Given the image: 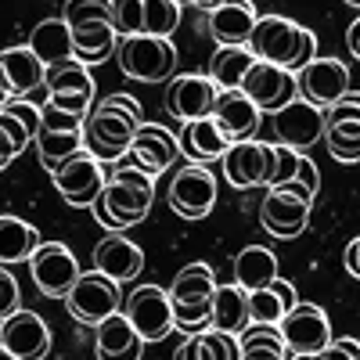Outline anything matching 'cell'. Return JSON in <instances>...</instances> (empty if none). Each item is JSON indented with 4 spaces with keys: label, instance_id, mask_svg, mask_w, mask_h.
Wrapping results in <instances>:
<instances>
[{
    "label": "cell",
    "instance_id": "1",
    "mask_svg": "<svg viewBox=\"0 0 360 360\" xmlns=\"http://www.w3.org/2000/svg\"><path fill=\"white\" fill-rule=\"evenodd\" d=\"M141 123H144V115H141L137 98L108 94V98L94 101V108L83 115V152L90 159H98L101 166L123 162Z\"/></svg>",
    "mask_w": 360,
    "mask_h": 360
},
{
    "label": "cell",
    "instance_id": "2",
    "mask_svg": "<svg viewBox=\"0 0 360 360\" xmlns=\"http://www.w3.org/2000/svg\"><path fill=\"white\" fill-rule=\"evenodd\" d=\"M152 198H155V180L141 173L137 166H115L108 173V184L101 198L90 205L98 224L108 234H123L127 227H137L152 213Z\"/></svg>",
    "mask_w": 360,
    "mask_h": 360
},
{
    "label": "cell",
    "instance_id": "3",
    "mask_svg": "<svg viewBox=\"0 0 360 360\" xmlns=\"http://www.w3.org/2000/svg\"><path fill=\"white\" fill-rule=\"evenodd\" d=\"M249 51L256 62L278 65L295 76L317 58V37L307 25H299L285 15H259L249 37Z\"/></svg>",
    "mask_w": 360,
    "mask_h": 360
},
{
    "label": "cell",
    "instance_id": "4",
    "mask_svg": "<svg viewBox=\"0 0 360 360\" xmlns=\"http://www.w3.org/2000/svg\"><path fill=\"white\" fill-rule=\"evenodd\" d=\"M217 274L209 263H188L180 266V274L173 278L169 307H173V328L184 332V339L202 335L213 328V295H217Z\"/></svg>",
    "mask_w": 360,
    "mask_h": 360
},
{
    "label": "cell",
    "instance_id": "5",
    "mask_svg": "<svg viewBox=\"0 0 360 360\" xmlns=\"http://www.w3.org/2000/svg\"><path fill=\"white\" fill-rule=\"evenodd\" d=\"M65 25L72 33V51L79 65H101L108 58H115V29L108 18V4H98V0H72L65 4Z\"/></svg>",
    "mask_w": 360,
    "mask_h": 360
},
{
    "label": "cell",
    "instance_id": "6",
    "mask_svg": "<svg viewBox=\"0 0 360 360\" xmlns=\"http://www.w3.org/2000/svg\"><path fill=\"white\" fill-rule=\"evenodd\" d=\"M115 65L127 79L137 83H166L176 76V47L173 40L130 37L115 44Z\"/></svg>",
    "mask_w": 360,
    "mask_h": 360
},
{
    "label": "cell",
    "instance_id": "7",
    "mask_svg": "<svg viewBox=\"0 0 360 360\" xmlns=\"http://www.w3.org/2000/svg\"><path fill=\"white\" fill-rule=\"evenodd\" d=\"M224 176L231 180L234 188H274L278 176V144L270 141H242L231 144L224 155Z\"/></svg>",
    "mask_w": 360,
    "mask_h": 360
},
{
    "label": "cell",
    "instance_id": "8",
    "mask_svg": "<svg viewBox=\"0 0 360 360\" xmlns=\"http://www.w3.org/2000/svg\"><path fill=\"white\" fill-rule=\"evenodd\" d=\"M169 209L180 220H205L217 205V176L209 166H180L166 188Z\"/></svg>",
    "mask_w": 360,
    "mask_h": 360
},
{
    "label": "cell",
    "instance_id": "9",
    "mask_svg": "<svg viewBox=\"0 0 360 360\" xmlns=\"http://www.w3.org/2000/svg\"><path fill=\"white\" fill-rule=\"evenodd\" d=\"M65 303H69V314L79 324L98 328L108 317L123 314V292H119L115 281H108L105 274H98V270H86V274H79V281L72 285Z\"/></svg>",
    "mask_w": 360,
    "mask_h": 360
},
{
    "label": "cell",
    "instance_id": "10",
    "mask_svg": "<svg viewBox=\"0 0 360 360\" xmlns=\"http://www.w3.org/2000/svg\"><path fill=\"white\" fill-rule=\"evenodd\" d=\"M217 98H220V86L209 79V72H180L166 83V112L180 127L209 119L217 108Z\"/></svg>",
    "mask_w": 360,
    "mask_h": 360
},
{
    "label": "cell",
    "instance_id": "11",
    "mask_svg": "<svg viewBox=\"0 0 360 360\" xmlns=\"http://www.w3.org/2000/svg\"><path fill=\"white\" fill-rule=\"evenodd\" d=\"M123 317L134 324V332L144 342H159L166 339L173 328V307H169V292L159 285H137L123 299Z\"/></svg>",
    "mask_w": 360,
    "mask_h": 360
},
{
    "label": "cell",
    "instance_id": "12",
    "mask_svg": "<svg viewBox=\"0 0 360 360\" xmlns=\"http://www.w3.org/2000/svg\"><path fill=\"white\" fill-rule=\"evenodd\" d=\"M278 332L285 339L288 356H310L332 346V321L314 303H299L295 310H288L278 324Z\"/></svg>",
    "mask_w": 360,
    "mask_h": 360
},
{
    "label": "cell",
    "instance_id": "13",
    "mask_svg": "<svg viewBox=\"0 0 360 360\" xmlns=\"http://www.w3.org/2000/svg\"><path fill=\"white\" fill-rule=\"evenodd\" d=\"M29 274H33V285L47 295V299H69L72 285L79 281V263L72 256L69 245L62 242H44L33 259H29Z\"/></svg>",
    "mask_w": 360,
    "mask_h": 360
},
{
    "label": "cell",
    "instance_id": "14",
    "mask_svg": "<svg viewBox=\"0 0 360 360\" xmlns=\"http://www.w3.org/2000/svg\"><path fill=\"white\" fill-rule=\"evenodd\" d=\"M295 86L307 105L328 112L349 94V69L339 58H314L303 72H295Z\"/></svg>",
    "mask_w": 360,
    "mask_h": 360
},
{
    "label": "cell",
    "instance_id": "15",
    "mask_svg": "<svg viewBox=\"0 0 360 360\" xmlns=\"http://www.w3.org/2000/svg\"><path fill=\"white\" fill-rule=\"evenodd\" d=\"M324 148L335 162H360V90L349 94L324 112Z\"/></svg>",
    "mask_w": 360,
    "mask_h": 360
},
{
    "label": "cell",
    "instance_id": "16",
    "mask_svg": "<svg viewBox=\"0 0 360 360\" xmlns=\"http://www.w3.org/2000/svg\"><path fill=\"white\" fill-rule=\"evenodd\" d=\"M270 130H274V141L270 144L292 148V152L303 155L310 144H317L324 137V112L307 105L303 98H295L292 105H285L281 112L270 115Z\"/></svg>",
    "mask_w": 360,
    "mask_h": 360
},
{
    "label": "cell",
    "instance_id": "17",
    "mask_svg": "<svg viewBox=\"0 0 360 360\" xmlns=\"http://www.w3.org/2000/svg\"><path fill=\"white\" fill-rule=\"evenodd\" d=\"M51 180H54V191L62 195L69 205L83 209V205H94L101 198V191L108 184V173H105V166L98 159H90L86 152H79L58 173H51Z\"/></svg>",
    "mask_w": 360,
    "mask_h": 360
},
{
    "label": "cell",
    "instance_id": "18",
    "mask_svg": "<svg viewBox=\"0 0 360 360\" xmlns=\"http://www.w3.org/2000/svg\"><path fill=\"white\" fill-rule=\"evenodd\" d=\"M47 105L62 108L69 115H86L94 108V79H90V69L79 65V62H69V65H58V69H47Z\"/></svg>",
    "mask_w": 360,
    "mask_h": 360
},
{
    "label": "cell",
    "instance_id": "19",
    "mask_svg": "<svg viewBox=\"0 0 360 360\" xmlns=\"http://www.w3.org/2000/svg\"><path fill=\"white\" fill-rule=\"evenodd\" d=\"M242 94L263 112V115H274L281 112L285 105H292L299 98V86H295V76L278 69V65H266V62H256L242 83Z\"/></svg>",
    "mask_w": 360,
    "mask_h": 360
},
{
    "label": "cell",
    "instance_id": "20",
    "mask_svg": "<svg viewBox=\"0 0 360 360\" xmlns=\"http://www.w3.org/2000/svg\"><path fill=\"white\" fill-rule=\"evenodd\" d=\"M0 346L15 360H44L51 353V328L40 314L18 310L8 321H0Z\"/></svg>",
    "mask_w": 360,
    "mask_h": 360
},
{
    "label": "cell",
    "instance_id": "21",
    "mask_svg": "<svg viewBox=\"0 0 360 360\" xmlns=\"http://www.w3.org/2000/svg\"><path fill=\"white\" fill-rule=\"evenodd\" d=\"M127 159H130V166H137L141 173H148V176L155 180L159 173H166L180 159L176 134L166 130V127H159V123H141V130L134 134V144H130Z\"/></svg>",
    "mask_w": 360,
    "mask_h": 360
},
{
    "label": "cell",
    "instance_id": "22",
    "mask_svg": "<svg viewBox=\"0 0 360 360\" xmlns=\"http://www.w3.org/2000/svg\"><path fill=\"white\" fill-rule=\"evenodd\" d=\"M310 209L307 202H299L295 195L281 191V188H270L263 195V205H259V227L266 234L281 238V242H288V238H299L307 231L310 224Z\"/></svg>",
    "mask_w": 360,
    "mask_h": 360
},
{
    "label": "cell",
    "instance_id": "23",
    "mask_svg": "<svg viewBox=\"0 0 360 360\" xmlns=\"http://www.w3.org/2000/svg\"><path fill=\"white\" fill-rule=\"evenodd\" d=\"M213 123L220 127V134L231 144H242V141H256L259 137L263 112L242 94V90H220L217 108H213Z\"/></svg>",
    "mask_w": 360,
    "mask_h": 360
},
{
    "label": "cell",
    "instance_id": "24",
    "mask_svg": "<svg viewBox=\"0 0 360 360\" xmlns=\"http://www.w3.org/2000/svg\"><path fill=\"white\" fill-rule=\"evenodd\" d=\"M94 270L115 285L137 281L141 270H144V252H141L137 242H130L123 234H105L94 249Z\"/></svg>",
    "mask_w": 360,
    "mask_h": 360
},
{
    "label": "cell",
    "instance_id": "25",
    "mask_svg": "<svg viewBox=\"0 0 360 360\" xmlns=\"http://www.w3.org/2000/svg\"><path fill=\"white\" fill-rule=\"evenodd\" d=\"M180 144V155L188 159V166H209V162H224L231 141L220 134V127L209 119H198V123H184L176 134Z\"/></svg>",
    "mask_w": 360,
    "mask_h": 360
},
{
    "label": "cell",
    "instance_id": "26",
    "mask_svg": "<svg viewBox=\"0 0 360 360\" xmlns=\"http://www.w3.org/2000/svg\"><path fill=\"white\" fill-rule=\"evenodd\" d=\"M0 69H4L8 86H11V94H15L18 101L33 98L37 90L47 86V69H44L40 58L29 51V44H25V47H8V51H0ZM44 98H47V90H44Z\"/></svg>",
    "mask_w": 360,
    "mask_h": 360
},
{
    "label": "cell",
    "instance_id": "27",
    "mask_svg": "<svg viewBox=\"0 0 360 360\" xmlns=\"http://www.w3.org/2000/svg\"><path fill=\"white\" fill-rule=\"evenodd\" d=\"M256 8L252 4H217L209 11V37L217 40V47H249V37L256 29Z\"/></svg>",
    "mask_w": 360,
    "mask_h": 360
},
{
    "label": "cell",
    "instance_id": "28",
    "mask_svg": "<svg viewBox=\"0 0 360 360\" xmlns=\"http://www.w3.org/2000/svg\"><path fill=\"white\" fill-rule=\"evenodd\" d=\"M29 51L44 62V69H58V65L76 62L72 33H69L65 18H44V22H37L33 37H29Z\"/></svg>",
    "mask_w": 360,
    "mask_h": 360
},
{
    "label": "cell",
    "instance_id": "29",
    "mask_svg": "<svg viewBox=\"0 0 360 360\" xmlns=\"http://www.w3.org/2000/svg\"><path fill=\"white\" fill-rule=\"evenodd\" d=\"M94 346H98V360H141L144 353V339L134 332V324L123 314H115L94 328Z\"/></svg>",
    "mask_w": 360,
    "mask_h": 360
},
{
    "label": "cell",
    "instance_id": "30",
    "mask_svg": "<svg viewBox=\"0 0 360 360\" xmlns=\"http://www.w3.org/2000/svg\"><path fill=\"white\" fill-rule=\"evenodd\" d=\"M278 256L266 245H245L234 259V285L242 292H259L270 281H278Z\"/></svg>",
    "mask_w": 360,
    "mask_h": 360
},
{
    "label": "cell",
    "instance_id": "31",
    "mask_svg": "<svg viewBox=\"0 0 360 360\" xmlns=\"http://www.w3.org/2000/svg\"><path fill=\"white\" fill-rule=\"evenodd\" d=\"M299 307V295H295V285H288L285 278L278 281H270L266 288L259 292H249V314H252V324H270V328H278L281 317L288 310Z\"/></svg>",
    "mask_w": 360,
    "mask_h": 360
},
{
    "label": "cell",
    "instance_id": "32",
    "mask_svg": "<svg viewBox=\"0 0 360 360\" xmlns=\"http://www.w3.org/2000/svg\"><path fill=\"white\" fill-rule=\"evenodd\" d=\"M213 328L227 335H245L252 328L249 292H242L238 285H220L213 295Z\"/></svg>",
    "mask_w": 360,
    "mask_h": 360
},
{
    "label": "cell",
    "instance_id": "33",
    "mask_svg": "<svg viewBox=\"0 0 360 360\" xmlns=\"http://www.w3.org/2000/svg\"><path fill=\"white\" fill-rule=\"evenodd\" d=\"M40 231L22 217H0V266L25 263L40 249Z\"/></svg>",
    "mask_w": 360,
    "mask_h": 360
},
{
    "label": "cell",
    "instance_id": "34",
    "mask_svg": "<svg viewBox=\"0 0 360 360\" xmlns=\"http://www.w3.org/2000/svg\"><path fill=\"white\" fill-rule=\"evenodd\" d=\"M173 360H242V342H238V335L209 328V332L180 342Z\"/></svg>",
    "mask_w": 360,
    "mask_h": 360
},
{
    "label": "cell",
    "instance_id": "35",
    "mask_svg": "<svg viewBox=\"0 0 360 360\" xmlns=\"http://www.w3.org/2000/svg\"><path fill=\"white\" fill-rule=\"evenodd\" d=\"M252 65H256V58L249 47H217L213 58H209V79L220 90H242Z\"/></svg>",
    "mask_w": 360,
    "mask_h": 360
},
{
    "label": "cell",
    "instance_id": "36",
    "mask_svg": "<svg viewBox=\"0 0 360 360\" xmlns=\"http://www.w3.org/2000/svg\"><path fill=\"white\" fill-rule=\"evenodd\" d=\"M79 152H83V130H40L37 134V155L47 173H58Z\"/></svg>",
    "mask_w": 360,
    "mask_h": 360
},
{
    "label": "cell",
    "instance_id": "37",
    "mask_svg": "<svg viewBox=\"0 0 360 360\" xmlns=\"http://www.w3.org/2000/svg\"><path fill=\"white\" fill-rule=\"evenodd\" d=\"M184 8L176 0H141V37H155V40H169L180 25Z\"/></svg>",
    "mask_w": 360,
    "mask_h": 360
},
{
    "label": "cell",
    "instance_id": "38",
    "mask_svg": "<svg viewBox=\"0 0 360 360\" xmlns=\"http://www.w3.org/2000/svg\"><path fill=\"white\" fill-rule=\"evenodd\" d=\"M238 342H242V360H288L281 332L270 324H252L245 335H238Z\"/></svg>",
    "mask_w": 360,
    "mask_h": 360
},
{
    "label": "cell",
    "instance_id": "39",
    "mask_svg": "<svg viewBox=\"0 0 360 360\" xmlns=\"http://www.w3.org/2000/svg\"><path fill=\"white\" fill-rule=\"evenodd\" d=\"M29 144H33V130H29L18 115L0 112V159L15 162Z\"/></svg>",
    "mask_w": 360,
    "mask_h": 360
},
{
    "label": "cell",
    "instance_id": "40",
    "mask_svg": "<svg viewBox=\"0 0 360 360\" xmlns=\"http://www.w3.org/2000/svg\"><path fill=\"white\" fill-rule=\"evenodd\" d=\"M22 310V288L8 266H0V321H8L11 314Z\"/></svg>",
    "mask_w": 360,
    "mask_h": 360
},
{
    "label": "cell",
    "instance_id": "41",
    "mask_svg": "<svg viewBox=\"0 0 360 360\" xmlns=\"http://www.w3.org/2000/svg\"><path fill=\"white\" fill-rule=\"evenodd\" d=\"M324 360H360V342L356 339H332L324 349Z\"/></svg>",
    "mask_w": 360,
    "mask_h": 360
},
{
    "label": "cell",
    "instance_id": "42",
    "mask_svg": "<svg viewBox=\"0 0 360 360\" xmlns=\"http://www.w3.org/2000/svg\"><path fill=\"white\" fill-rule=\"evenodd\" d=\"M342 263H346V270L360 281V238H353V242L346 245V252H342Z\"/></svg>",
    "mask_w": 360,
    "mask_h": 360
},
{
    "label": "cell",
    "instance_id": "43",
    "mask_svg": "<svg viewBox=\"0 0 360 360\" xmlns=\"http://www.w3.org/2000/svg\"><path fill=\"white\" fill-rule=\"evenodd\" d=\"M346 47H349V54L353 58H360V15L349 22V29H346Z\"/></svg>",
    "mask_w": 360,
    "mask_h": 360
},
{
    "label": "cell",
    "instance_id": "44",
    "mask_svg": "<svg viewBox=\"0 0 360 360\" xmlns=\"http://www.w3.org/2000/svg\"><path fill=\"white\" fill-rule=\"evenodd\" d=\"M8 101H15V94H11V86H8V76H4V69H0V112L8 108Z\"/></svg>",
    "mask_w": 360,
    "mask_h": 360
},
{
    "label": "cell",
    "instance_id": "45",
    "mask_svg": "<svg viewBox=\"0 0 360 360\" xmlns=\"http://www.w3.org/2000/svg\"><path fill=\"white\" fill-rule=\"evenodd\" d=\"M288 360H324V353H310V356H288Z\"/></svg>",
    "mask_w": 360,
    "mask_h": 360
},
{
    "label": "cell",
    "instance_id": "46",
    "mask_svg": "<svg viewBox=\"0 0 360 360\" xmlns=\"http://www.w3.org/2000/svg\"><path fill=\"white\" fill-rule=\"evenodd\" d=\"M0 360H15V356H11V353H8L4 346H0Z\"/></svg>",
    "mask_w": 360,
    "mask_h": 360
},
{
    "label": "cell",
    "instance_id": "47",
    "mask_svg": "<svg viewBox=\"0 0 360 360\" xmlns=\"http://www.w3.org/2000/svg\"><path fill=\"white\" fill-rule=\"evenodd\" d=\"M4 166H8V162H4V159H0V169H4Z\"/></svg>",
    "mask_w": 360,
    "mask_h": 360
}]
</instances>
